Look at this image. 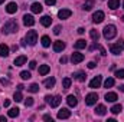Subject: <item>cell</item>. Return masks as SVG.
Listing matches in <instances>:
<instances>
[{
  "mask_svg": "<svg viewBox=\"0 0 124 122\" xmlns=\"http://www.w3.org/2000/svg\"><path fill=\"white\" fill-rule=\"evenodd\" d=\"M19 29V26H17V23H16V20H7L6 23H4V26H3V34H9V33H16Z\"/></svg>",
  "mask_w": 124,
  "mask_h": 122,
  "instance_id": "1",
  "label": "cell"
},
{
  "mask_svg": "<svg viewBox=\"0 0 124 122\" xmlns=\"http://www.w3.org/2000/svg\"><path fill=\"white\" fill-rule=\"evenodd\" d=\"M102 34H104V37H105L107 40L114 39L116 34H117V29H116V26H114V25H107V26L104 27V30H102Z\"/></svg>",
  "mask_w": 124,
  "mask_h": 122,
  "instance_id": "2",
  "label": "cell"
},
{
  "mask_svg": "<svg viewBox=\"0 0 124 122\" xmlns=\"http://www.w3.org/2000/svg\"><path fill=\"white\" fill-rule=\"evenodd\" d=\"M62 98L59 95H56V96H52V95H46L45 96V102L51 106V108H58L59 106V103H61Z\"/></svg>",
  "mask_w": 124,
  "mask_h": 122,
  "instance_id": "3",
  "label": "cell"
},
{
  "mask_svg": "<svg viewBox=\"0 0 124 122\" xmlns=\"http://www.w3.org/2000/svg\"><path fill=\"white\" fill-rule=\"evenodd\" d=\"M26 42L31 46H35L36 45V42H38V33H36V30H29L26 33Z\"/></svg>",
  "mask_w": 124,
  "mask_h": 122,
  "instance_id": "4",
  "label": "cell"
},
{
  "mask_svg": "<svg viewBox=\"0 0 124 122\" xmlns=\"http://www.w3.org/2000/svg\"><path fill=\"white\" fill-rule=\"evenodd\" d=\"M97 101H98V95H97V93H88V95H87V96H85V103H87V105H90V106H91V105H95V103H97Z\"/></svg>",
  "mask_w": 124,
  "mask_h": 122,
  "instance_id": "5",
  "label": "cell"
},
{
  "mask_svg": "<svg viewBox=\"0 0 124 122\" xmlns=\"http://www.w3.org/2000/svg\"><path fill=\"white\" fill-rule=\"evenodd\" d=\"M104 17H105V14H104V12H101V10H97L95 13L93 14V22L94 23H101L102 20H104Z\"/></svg>",
  "mask_w": 124,
  "mask_h": 122,
  "instance_id": "6",
  "label": "cell"
},
{
  "mask_svg": "<svg viewBox=\"0 0 124 122\" xmlns=\"http://www.w3.org/2000/svg\"><path fill=\"white\" fill-rule=\"evenodd\" d=\"M101 82H102V78L98 75V76H95L93 81L90 82V88H91V89H97V88H100V86H101Z\"/></svg>",
  "mask_w": 124,
  "mask_h": 122,
  "instance_id": "7",
  "label": "cell"
},
{
  "mask_svg": "<svg viewBox=\"0 0 124 122\" xmlns=\"http://www.w3.org/2000/svg\"><path fill=\"white\" fill-rule=\"evenodd\" d=\"M82 61H84V55H82V53H78V52L72 53V56H71V62H72L74 65H77V63H81Z\"/></svg>",
  "mask_w": 124,
  "mask_h": 122,
  "instance_id": "8",
  "label": "cell"
},
{
  "mask_svg": "<svg viewBox=\"0 0 124 122\" xmlns=\"http://www.w3.org/2000/svg\"><path fill=\"white\" fill-rule=\"evenodd\" d=\"M74 79H75V81H78V82H85L87 75H85V72L78 70V72H75V73H74Z\"/></svg>",
  "mask_w": 124,
  "mask_h": 122,
  "instance_id": "9",
  "label": "cell"
},
{
  "mask_svg": "<svg viewBox=\"0 0 124 122\" xmlns=\"http://www.w3.org/2000/svg\"><path fill=\"white\" fill-rule=\"evenodd\" d=\"M71 14H72V12L69 9H61L58 12V17L59 19H68V17H71Z\"/></svg>",
  "mask_w": 124,
  "mask_h": 122,
  "instance_id": "10",
  "label": "cell"
},
{
  "mask_svg": "<svg viewBox=\"0 0 124 122\" xmlns=\"http://www.w3.org/2000/svg\"><path fill=\"white\" fill-rule=\"evenodd\" d=\"M69 116H71V111L66 109V108H62L61 111L58 112V118H59V119H66V118H69Z\"/></svg>",
  "mask_w": 124,
  "mask_h": 122,
  "instance_id": "11",
  "label": "cell"
},
{
  "mask_svg": "<svg viewBox=\"0 0 124 122\" xmlns=\"http://www.w3.org/2000/svg\"><path fill=\"white\" fill-rule=\"evenodd\" d=\"M66 102H68V105H69L71 108H75V106L78 105V99H77V96H74V95H68Z\"/></svg>",
  "mask_w": 124,
  "mask_h": 122,
  "instance_id": "12",
  "label": "cell"
},
{
  "mask_svg": "<svg viewBox=\"0 0 124 122\" xmlns=\"http://www.w3.org/2000/svg\"><path fill=\"white\" fill-rule=\"evenodd\" d=\"M23 23H25V26H33V25H35L33 16H32V14H25V16H23Z\"/></svg>",
  "mask_w": 124,
  "mask_h": 122,
  "instance_id": "13",
  "label": "cell"
},
{
  "mask_svg": "<svg viewBox=\"0 0 124 122\" xmlns=\"http://www.w3.org/2000/svg\"><path fill=\"white\" fill-rule=\"evenodd\" d=\"M63 49H65V43H63L62 40L54 42V50H55V52H62Z\"/></svg>",
  "mask_w": 124,
  "mask_h": 122,
  "instance_id": "14",
  "label": "cell"
},
{
  "mask_svg": "<svg viewBox=\"0 0 124 122\" xmlns=\"http://www.w3.org/2000/svg\"><path fill=\"white\" fill-rule=\"evenodd\" d=\"M117 99H118V96H117L116 92H108V93H105V101H107V102H116Z\"/></svg>",
  "mask_w": 124,
  "mask_h": 122,
  "instance_id": "15",
  "label": "cell"
},
{
  "mask_svg": "<svg viewBox=\"0 0 124 122\" xmlns=\"http://www.w3.org/2000/svg\"><path fill=\"white\" fill-rule=\"evenodd\" d=\"M9 46L7 45H4V43H1L0 45V56H3V58H7L9 56Z\"/></svg>",
  "mask_w": 124,
  "mask_h": 122,
  "instance_id": "16",
  "label": "cell"
},
{
  "mask_svg": "<svg viewBox=\"0 0 124 122\" xmlns=\"http://www.w3.org/2000/svg\"><path fill=\"white\" fill-rule=\"evenodd\" d=\"M6 12H7V13H10V14L16 13V12H17V4H16V3H13V1H12V3H9V4H7V7H6Z\"/></svg>",
  "mask_w": 124,
  "mask_h": 122,
  "instance_id": "17",
  "label": "cell"
},
{
  "mask_svg": "<svg viewBox=\"0 0 124 122\" xmlns=\"http://www.w3.org/2000/svg\"><path fill=\"white\" fill-rule=\"evenodd\" d=\"M40 23H42V26L48 27V26H51V23H52V17H51V16H42Z\"/></svg>",
  "mask_w": 124,
  "mask_h": 122,
  "instance_id": "18",
  "label": "cell"
},
{
  "mask_svg": "<svg viewBox=\"0 0 124 122\" xmlns=\"http://www.w3.org/2000/svg\"><path fill=\"white\" fill-rule=\"evenodd\" d=\"M49 70H51V68H49L48 65H40V66H39V75H42V76L48 75Z\"/></svg>",
  "mask_w": 124,
  "mask_h": 122,
  "instance_id": "19",
  "label": "cell"
},
{
  "mask_svg": "<svg viewBox=\"0 0 124 122\" xmlns=\"http://www.w3.org/2000/svg\"><path fill=\"white\" fill-rule=\"evenodd\" d=\"M95 114H97V115H100V116H102V115H105V114H107V108H105L104 105H98V106L95 108Z\"/></svg>",
  "mask_w": 124,
  "mask_h": 122,
  "instance_id": "20",
  "label": "cell"
},
{
  "mask_svg": "<svg viewBox=\"0 0 124 122\" xmlns=\"http://www.w3.org/2000/svg\"><path fill=\"white\" fill-rule=\"evenodd\" d=\"M26 61H28L26 56H23V55H22V56H17V58L15 59V65H16V66H22V65L26 63Z\"/></svg>",
  "mask_w": 124,
  "mask_h": 122,
  "instance_id": "21",
  "label": "cell"
},
{
  "mask_svg": "<svg viewBox=\"0 0 124 122\" xmlns=\"http://www.w3.org/2000/svg\"><path fill=\"white\" fill-rule=\"evenodd\" d=\"M42 9H43V7H42V4H40V3H33V4L31 6L32 13H40V12H42Z\"/></svg>",
  "mask_w": 124,
  "mask_h": 122,
  "instance_id": "22",
  "label": "cell"
},
{
  "mask_svg": "<svg viewBox=\"0 0 124 122\" xmlns=\"http://www.w3.org/2000/svg\"><path fill=\"white\" fill-rule=\"evenodd\" d=\"M110 52L113 55H120L121 53V47L118 45H110Z\"/></svg>",
  "mask_w": 124,
  "mask_h": 122,
  "instance_id": "23",
  "label": "cell"
},
{
  "mask_svg": "<svg viewBox=\"0 0 124 122\" xmlns=\"http://www.w3.org/2000/svg\"><path fill=\"white\" fill-rule=\"evenodd\" d=\"M55 78H49V79H46L45 82H43V85H45V88H48V89H51V88H54L55 86Z\"/></svg>",
  "mask_w": 124,
  "mask_h": 122,
  "instance_id": "24",
  "label": "cell"
},
{
  "mask_svg": "<svg viewBox=\"0 0 124 122\" xmlns=\"http://www.w3.org/2000/svg\"><path fill=\"white\" fill-rule=\"evenodd\" d=\"M85 46H87V42H85L84 39L77 40V42H75V45H74V47H75V49H84Z\"/></svg>",
  "mask_w": 124,
  "mask_h": 122,
  "instance_id": "25",
  "label": "cell"
},
{
  "mask_svg": "<svg viewBox=\"0 0 124 122\" xmlns=\"http://www.w3.org/2000/svg\"><path fill=\"white\" fill-rule=\"evenodd\" d=\"M108 7L113 9V10L118 9L120 7V0H108Z\"/></svg>",
  "mask_w": 124,
  "mask_h": 122,
  "instance_id": "26",
  "label": "cell"
},
{
  "mask_svg": "<svg viewBox=\"0 0 124 122\" xmlns=\"http://www.w3.org/2000/svg\"><path fill=\"white\" fill-rule=\"evenodd\" d=\"M94 3H95V0H85V3H84V10L90 12L94 7Z\"/></svg>",
  "mask_w": 124,
  "mask_h": 122,
  "instance_id": "27",
  "label": "cell"
},
{
  "mask_svg": "<svg viewBox=\"0 0 124 122\" xmlns=\"http://www.w3.org/2000/svg\"><path fill=\"white\" fill-rule=\"evenodd\" d=\"M110 111H111L114 115H117V114H120V112L123 111V106H121V103H116V105H114V106H113Z\"/></svg>",
  "mask_w": 124,
  "mask_h": 122,
  "instance_id": "28",
  "label": "cell"
},
{
  "mask_svg": "<svg viewBox=\"0 0 124 122\" xmlns=\"http://www.w3.org/2000/svg\"><path fill=\"white\" fill-rule=\"evenodd\" d=\"M40 42H42V46H43V47H49V46H51V39H49V36H42Z\"/></svg>",
  "mask_w": 124,
  "mask_h": 122,
  "instance_id": "29",
  "label": "cell"
},
{
  "mask_svg": "<svg viewBox=\"0 0 124 122\" xmlns=\"http://www.w3.org/2000/svg\"><path fill=\"white\" fill-rule=\"evenodd\" d=\"M90 36H91V39H93L94 42H98V39H100V33H98V30H95V29H91L90 30Z\"/></svg>",
  "mask_w": 124,
  "mask_h": 122,
  "instance_id": "30",
  "label": "cell"
},
{
  "mask_svg": "<svg viewBox=\"0 0 124 122\" xmlns=\"http://www.w3.org/2000/svg\"><path fill=\"white\" fill-rule=\"evenodd\" d=\"M19 111H20L19 108H12V109H10V111L7 112V115H9L10 118H16V116L19 115Z\"/></svg>",
  "mask_w": 124,
  "mask_h": 122,
  "instance_id": "31",
  "label": "cell"
},
{
  "mask_svg": "<svg viewBox=\"0 0 124 122\" xmlns=\"http://www.w3.org/2000/svg\"><path fill=\"white\" fill-rule=\"evenodd\" d=\"M71 83H72V81H71L69 78H63V81H62L63 89H69V88H71Z\"/></svg>",
  "mask_w": 124,
  "mask_h": 122,
  "instance_id": "32",
  "label": "cell"
},
{
  "mask_svg": "<svg viewBox=\"0 0 124 122\" xmlns=\"http://www.w3.org/2000/svg\"><path fill=\"white\" fill-rule=\"evenodd\" d=\"M104 86H105V88H113V86H114V79H113V78H107L105 82H104Z\"/></svg>",
  "mask_w": 124,
  "mask_h": 122,
  "instance_id": "33",
  "label": "cell"
},
{
  "mask_svg": "<svg viewBox=\"0 0 124 122\" xmlns=\"http://www.w3.org/2000/svg\"><path fill=\"white\" fill-rule=\"evenodd\" d=\"M28 91L32 92V93H36V92H39V85H38V83H32L31 86L28 88Z\"/></svg>",
  "mask_w": 124,
  "mask_h": 122,
  "instance_id": "34",
  "label": "cell"
},
{
  "mask_svg": "<svg viewBox=\"0 0 124 122\" xmlns=\"http://www.w3.org/2000/svg\"><path fill=\"white\" fill-rule=\"evenodd\" d=\"M20 78H22L23 81H26V79H31L32 75H31V72H28V70H23V72H20Z\"/></svg>",
  "mask_w": 124,
  "mask_h": 122,
  "instance_id": "35",
  "label": "cell"
},
{
  "mask_svg": "<svg viewBox=\"0 0 124 122\" xmlns=\"http://www.w3.org/2000/svg\"><path fill=\"white\" fill-rule=\"evenodd\" d=\"M13 99H15L16 102H22V101H23V96H22V93H20V91L15 92V95H13Z\"/></svg>",
  "mask_w": 124,
  "mask_h": 122,
  "instance_id": "36",
  "label": "cell"
},
{
  "mask_svg": "<svg viewBox=\"0 0 124 122\" xmlns=\"http://www.w3.org/2000/svg\"><path fill=\"white\" fill-rule=\"evenodd\" d=\"M116 78H118V79H124V69H118V70H116Z\"/></svg>",
  "mask_w": 124,
  "mask_h": 122,
  "instance_id": "37",
  "label": "cell"
},
{
  "mask_svg": "<svg viewBox=\"0 0 124 122\" xmlns=\"http://www.w3.org/2000/svg\"><path fill=\"white\" fill-rule=\"evenodd\" d=\"M33 105V98H26L25 99V106L28 108V106H32Z\"/></svg>",
  "mask_w": 124,
  "mask_h": 122,
  "instance_id": "38",
  "label": "cell"
},
{
  "mask_svg": "<svg viewBox=\"0 0 124 122\" xmlns=\"http://www.w3.org/2000/svg\"><path fill=\"white\" fill-rule=\"evenodd\" d=\"M61 30H62L61 26H55V27H54V33H55V34H59V33H61Z\"/></svg>",
  "mask_w": 124,
  "mask_h": 122,
  "instance_id": "39",
  "label": "cell"
},
{
  "mask_svg": "<svg viewBox=\"0 0 124 122\" xmlns=\"http://www.w3.org/2000/svg\"><path fill=\"white\" fill-rule=\"evenodd\" d=\"M45 3H46L48 6H54V4L56 3V0H45Z\"/></svg>",
  "mask_w": 124,
  "mask_h": 122,
  "instance_id": "40",
  "label": "cell"
},
{
  "mask_svg": "<svg viewBox=\"0 0 124 122\" xmlns=\"http://www.w3.org/2000/svg\"><path fill=\"white\" fill-rule=\"evenodd\" d=\"M29 68H31V69H35V68H36V62L31 61V62H29Z\"/></svg>",
  "mask_w": 124,
  "mask_h": 122,
  "instance_id": "41",
  "label": "cell"
},
{
  "mask_svg": "<svg viewBox=\"0 0 124 122\" xmlns=\"http://www.w3.org/2000/svg\"><path fill=\"white\" fill-rule=\"evenodd\" d=\"M0 83H1V85H9L10 82H9L7 79H4V78H3V79H0Z\"/></svg>",
  "mask_w": 124,
  "mask_h": 122,
  "instance_id": "42",
  "label": "cell"
},
{
  "mask_svg": "<svg viewBox=\"0 0 124 122\" xmlns=\"http://www.w3.org/2000/svg\"><path fill=\"white\" fill-rule=\"evenodd\" d=\"M95 66H97V63H95V62H90V63H88V68H90V69H94Z\"/></svg>",
  "mask_w": 124,
  "mask_h": 122,
  "instance_id": "43",
  "label": "cell"
},
{
  "mask_svg": "<svg viewBox=\"0 0 124 122\" xmlns=\"http://www.w3.org/2000/svg\"><path fill=\"white\" fill-rule=\"evenodd\" d=\"M117 45H118V46L121 47V50H123V49H124V40H120V42H118Z\"/></svg>",
  "mask_w": 124,
  "mask_h": 122,
  "instance_id": "44",
  "label": "cell"
},
{
  "mask_svg": "<svg viewBox=\"0 0 124 122\" xmlns=\"http://www.w3.org/2000/svg\"><path fill=\"white\" fill-rule=\"evenodd\" d=\"M43 119H45V121H51V122H52V116H49V115H45V116H43Z\"/></svg>",
  "mask_w": 124,
  "mask_h": 122,
  "instance_id": "45",
  "label": "cell"
},
{
  "mask_svg": "<svg viewBox=\"0 0 124 122\" xmlns=\"http://www.w3.org/2000/svg\"><path fill=\"white\" fill-rule=\"evenodd\" d=\"M66 62H68V58H66V56H62L61 58V63H66Z\"/></svg>",
  "mask_w": 124,
  "mask_h": 122,
  "instance_id": "46",
  "label": "cell"
},
{
  "mask_svg": "<svg viewBox=\"0 0 124 122\" xmlns=\"http://www.w3.org/2000/svg\"><path fill=\"white\" fill-rule=\"evenodd\" d=\"M84 32H85V29H84V27H79V29H78V33H79V34H82Z\"/></svg>",
  "mask_w": 124,
  "mask_h": 122,
  "instance_id": "47",
  "label": "cell"
},
{
  "mask_svg": "<svg viewBox=\"0 0 124 122\" xmlns=\"http://www.w3.org/2000/svg\"><path fill=\"white\" fill-rule=\"evenodd\" d=\"M9 105H10V101H9V99H6V101H4V106H9Z\"/></svg>",
  "mask_w": 124,
  "mask_h": 122,
  "instance_id": "48",
  "label": "cell"
},
{
  "mask_svg": "<svg viewBox=\"0 0 124 122\" xmlns=\"http://www.w3.org/2000/svg\"><path fill=\"white\" fill-rule=\"evenodd\" d=\"M23 88H25V86H23V85H17V91H22V89H23Z\"/></svg>",
  "mask_w": 124,
  "mask_h": 122,
  "instance_id": "49",
  "label": "cell"
},
{
  "mask_svg": "<svg viewBox=\"0 0 124 122\" xmlns=\"http://www.w3.org/2000/svg\"><path fill=\"white\" fill-rule=\"evenodd\" d=\"M120 91H121V92H124V85H121V86H120Z\"/></svg>",
  "mask_w": 124,
  "mask_h": 122,
  "instance_id": "50",
  "label": "cell"
},
{
  "mask_svg": "<svg viewBox=\"0 0 124 122\" xmlns=\"http://www.w3.org/2000/svg\"><path fill=\"white\" fill-rule=\"evenodd\" d=\"M0 121H4V122H6V118H4V116H0Z\"/></svg>",
  "mask_w": 124,
  "mask_h": 122,
  "instance_id": "51",
  "label": "cell"
},
{
  "mask_svg": "<svg viewBox=\"0 0 124 122\" xmlns=\"http://www.w3.org/2000/svg\"><path fill=\"white\" fill-rule=\"evenodd\" d=\"M3 1H4V0H0V4H1V3H3Z\"/></svg>",
  "mask_w": 124,
  "mask_h": 122,
  "instance_id": "52",
  "label": "cell"
},
{
  "mask_svg": "<svg viewBox=\"0 0 124 122\" xmlns=\"http://www.w3.org/2000/svg\"><path fill=\"white\" fill-rule=\"evenodd\" d=\"M121 20H123V22H124V16H123V17H121Z\"/></svg>",
  "mask_w": 124,
  "mask_h": 122,
  "instance_id": "53",
  "label": "cell"
},
{
  "mask_svg": "<svg viewBox=\"0 0 124 122\" xmlns=\"http://www.w3.org/2000/svg\"><path fill=\"white\" fill-rule=\"evenodd\" d=\"M123 6H124V1H123Z\"/></svg>",
  "mask_w": 124,
  "mask_h": 122,
  "instance_id": "54",
  "label": "cell"
}]
</instances>
